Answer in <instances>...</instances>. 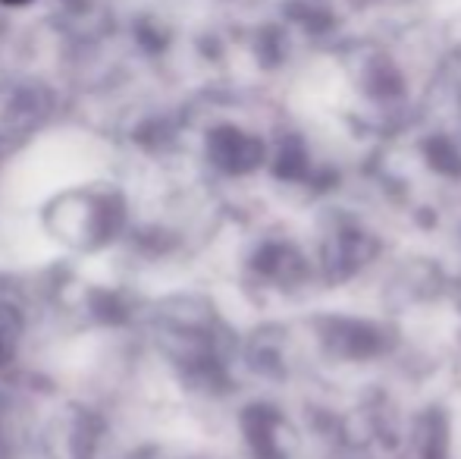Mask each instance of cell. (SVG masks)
<instances>
[{
    "label": "cell",
    "instance_id": "1",
    "mask_svg": "<svg viewBox=\"0 0 461 459\" xmlns=\"http://www.w3.org/2000/svg\"><path fill=\"white\" fill-rule=\"evenodd\" d=\"M6 4H25V0H6Z\"/></svg>",
    "mask_w": 461,
    "mask_h": 459
}]
</instances>
